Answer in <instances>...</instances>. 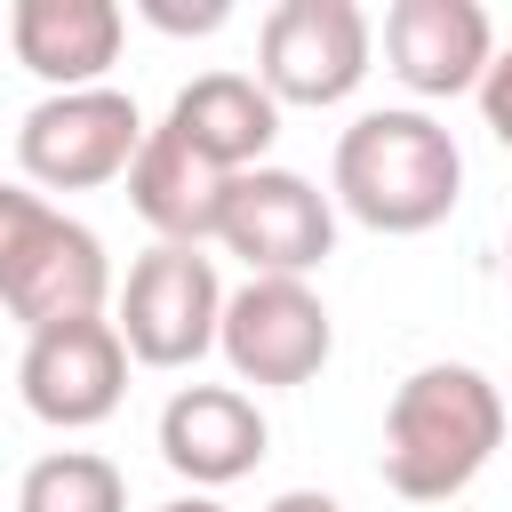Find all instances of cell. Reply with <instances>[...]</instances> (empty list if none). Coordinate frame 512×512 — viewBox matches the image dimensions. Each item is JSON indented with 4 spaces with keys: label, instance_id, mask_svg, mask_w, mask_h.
Returning <instances> with one entry per match:
<instances>
[{
    "label": "cell",
    "instance_id": "obj_1",
    "mask_svg": "<svg viewBox=\"0 0 512 512\" xmlns=\"http://www.w3.org/2000/svg\"><path fill=\"white\" fill-rule=\"evenodd\" d=\"M504 424H512V408H504L496 376H480L472 360H424L416 376H400V392L384 408L376 472L400 504H448L496 464Z\"/></svg>",
    "mask_w": 512,
    "mask_h": 512
},
{
    "label": "cell",
    "instance_id": "obj_2",
    "mask_svg": "<svg viewBox=\"0 0 512 512\" xmlns=\"http://www.w3.org/2000/svg\"><path fill=\"white\" fill-rule=\"evenodd\" d=\"M328 184H336V208H344L352 224L408 240V232L448 224V208L464 200V152H456V136H448L432 112H416V104H376V112H360V120L336 136Z\"/></svg>",
    "mask_w": 512,
    "mask_h": 512
},
{
    "label": "cell",
    "instance_id": "obj_3",
    "mask_svg": "<svg viewBox=\"0 0 512 512\" xmlns=\"http://www.w3.org/2000/svg\"><path fill=\"white\" fill-rule=\"evenodd\" d=\"M0 304L24 336L64 320H104L112 304L104 240L32 184H0Z\"/></svg>",
    "mask_w": 512,
    "mask_h": 512
},
{
    "label": "cell",
    "instance_id": "obj_4",
    "mask_svg": "<svg viewBox=\"0 0 512 512\" xmlns=\"http://www.w3.org/2000/svg\"><path fill=\"white\" fill-rule=\"evenodd\" d=\"M216 320H224V280L208 248H168L152 240L128 280L112 288V328L128 344L136 368H192L216 352Z\"/></svg>",
    "mask_w": 512,
    "mask_h": 512
},
{
    "label": "cell",
    "instance_id": "obj_5",
    "mask_svg": "<svg viewBox=\"0 0 512 512\" xmlns=\"http://www.w3.org/2000/svg\"><path fill=\"white\" fill-rule=\"evenodd\" d=\"M144 144V112L128 88H64V96H40L24 120H16V168L32 192H96L112 176H128Z\"/></svg>",
    "mask_w": 512,
    "mask_h": 512
},
{
    "label": "cell",
    "instance_id": "obj_6",
    "mask_svg": "<svg viewBox=\"0 0 512 512\" xmlns=\"http://www.w3.org/2000/svg\"><path fill=\"white\" fill-rule=\"evenodd\" d=\"M216 248L248 264V280H312L336 256V200L296 168H248L224 184Z\"/></svg>",
    "mask_w": 512,
    "mask_h": 512
},
{
    "label": "cell",
    "instance_id": "obj_7",
    "mask_svg": "<svg viewBox=\"0 0 512 512\" xmlns=\"http://www.w3.org/2000/svg\"><path fill=\"white\" fill-rule=\"evenodd\" d=\"M368 48L376 24L360 0H280L256 32V88L272 104L328 112L368 80Z\"/></svg>",
    "mask_w": 512,
    "mask_h": 512
},
{
    "label": "cell",
    "instance_id": "obj_8",
    "mask_svg": "<svg viewBox=\"0 0 512 512\" xmlns=\"http://www.w3.org/2000/svg\"><path fill=\"white\" fill-rule=\"evenodd\" d=\"M216 352H224V368L240 384L288 392V384H312L328 368L336 320H328V304H320L312 280H240V288H224Z\"/></svg>",
    "mask_w": 512,
    "mask_h": 512
},
{
    "label": "cell",
    "instance_id": "obj_9",
    "mask_svg": "<svg viewBox=\"0 0 512 512\" xmlns=\"http://www.w3.org/2000/svg\"><path fill=\"white\" fill-rule=\"evenodd\" d=\"M16 392L48 432H96L120 400H128V344L112 320H64L24 336L16 360Z\"/></svg>",
    "mask_w": 512,
    "mask_h": 512
},
{
    "label": "cell",
    "instance_id": "obj_10",
    "mask_svg": "<svg viewBox=\"0 0 512 512\" xmlns=\"http://www.w3.org/2000/svg\"><path fill=\"white\" fill-rule=\"evenodd\" d=\"M264 448H272V424L240 384H176L160 408V464L176 480H192V496L248 480L264 464Z\"/></svg>",
    "mask_w": 512,
    "mask_h": 512
},
{
    "label": "cell",
    "instance_id": "obj_11",
    "mask_svg": "<svg viewBox=\"0 0 512 512\" xmlns=\"http://www.w3.org/2000/svg\"><path fill=\"white\" fill-rule=\"evenodd\" d=\"M496 56V24L480 0H392L384 64L408 96H472Z\"/></svg>",
    "mask_w": 512,
    "mask_h": 512
},
{
    "label": "cell",
    "instance_id": "obj_12",
    "mask_svg": "<svg viewBox=\"0 0 512 512\" xmlns=\"http://www.w3.org/2000/svg\"><path fill=\"white\" fill-rule=\"evenodd\" d=\"M120 40H128L120 0H16L8 8V48L48 96L104 88V72L120 64Z\"/></svg>",
    "mask_w": 512,
    "mask_h": 512
},
{
    "label": "cell",
    "instance_id": "obj_13",
    "mask_svg": "<svg viewBox=\"0 0 512 512\" xmlns=\"http://www.w3.org/2000/svg\"><path fill=\"white\" fill-rule=\"evenodd\" d=\"M160 128L184 152H200L208 168L248 176V168H264V152L280 136V104L256 88V72H200L192 88H176V104H168Z\"/></svg>",
    "mask_w": 512,
    "mask_h": 512
},
{
    "label": "cell",
    "instance_id": "obj_14",
    "mask_svg": "<svg viewBox=\"0 0 512 512\" xmlns=\"http://www.w3.org/2000/svg\"><path fill=\"white\" fill-rule=\"evenodd\" d=\"M224 168H208L200 152H184L168 128H144L136 160H128V208L168 240V248H208L216 216H224Z\"/></svg>",
    "mask_w": 512,
    "mask_h": 512
},
{
    "label": "cell",
    "instance_id": "obj_15",
    "mask_svg": "<svg viewBox=\"0 0 512 512\" xmlns=\"http://www.w3.org/2000/svg\"><path fill=\"white\" fill-rule=\"evenodd\" d=\"M16 512H128V472L96 448H48L16 480Z\"/></svg>",
    "mask_w": 512,
    "mask_h": 512
},
{
    "label": "cell",
    "instance_id": "obj_16",
    "mask_svg": "<svg viewBox=\"0 0 512 512\" xmlns=\"http://www.w3.org/2000/svg\"><path fill=\"white\" fill-rule=\"evenodd\" d=\"M136 16L144 24H160V32H224L232 24V0H136Z\"/></svg>",
    "mask_w": 512,
    "mask_h": 512
},
{
    "label": "cell",
    "instance_id": "obj_17",
    "mask_svg": "<svg viewBox=\"0 0 512 512\" xmlns=\"http://www.w3.org/2000/svg\"><path fill=\"white\" fill-rule=\"evenodd\" d=\"M472 96H480L488 136L512 152V48H496V56H488V72H480V88H472Z\"/></svg>",
    "mask_w": 512,
    "mask_h": 512
},
{
    "label": "cell",
    "instance_id": "obj_18",
    "mask_svg": "<svg viewBox=\"0 0 512 512\" xmlns=\"http://www.w3.org/2000/svg\"><path fill=\"white\" fill-rule=\"evenodd\" d=\"M264 512H344V504H336L328 488H280V496H272Z\"/></svg>",
    "mask_w": 512,
    "mask_h": 512
},
{
    "label": "cell",
    "instance_id": "obj_19",
    "mask_svg": "<svg viewBox=\"0 0 512 512\" xmlns=\"http://www.w3.org/2000/svg\"><path fill=\"white\" fill-rule=\"evenodd\" d=\"M152 512H224L216 496H176V504H152Z\"/></svg>",
    "mask_w": 512,
    "mask_h": 512
},
{
    "label": "cell",
    "instance_id": "obj_20",
    "mask_svg": "<svg viewBox=\"0 0 512 512\" xmlns=\"http://www.w3.org/2000/svg\"><path fill=\"white\" fill-rule=\"evenodd\" d=\"M504 280H512V240H504Z\"/></svg>",
    "mask_w": 512,
    "mask_h": 512
},
{
    "label": "cell",
    "instance_id": "obj_21",
    "mask_svg": "<svg viewBox=\"0 0 512 512\" xmlns=\"http://www.w3.org/2000/svg\"><path fill=\"white\" fill-rule=\"evenodd\" d=\"M504 408H512V384H504Z\"/></svg>",
    "mask_w": 512,
    "mask_h": 512
}]
</instances>
